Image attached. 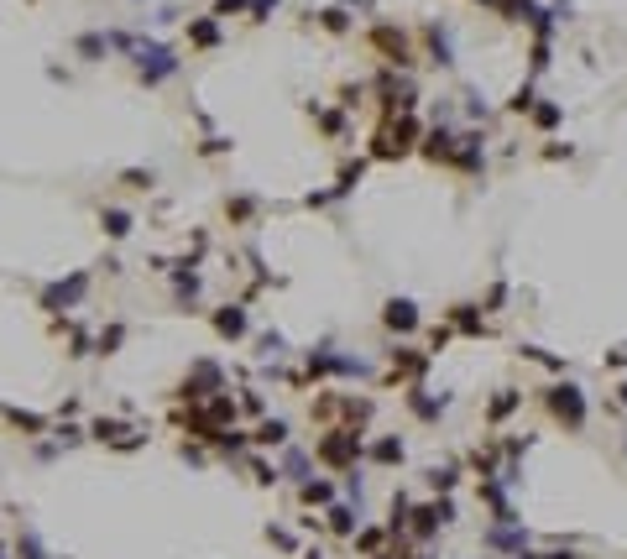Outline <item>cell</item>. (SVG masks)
Instances as JSON below:
<instances>
[{"instance_id":"cell-1","label":"cell","mask_w":627,"mask_h":559,"mask_svg":"<svg viewBox=\"0 0 627 559\" xmlns=\"http://www.w3.org/2000/svg\"><path fill=\"white\" fill-rule=\"evenodd\" d=\"M355 455H361V434H350V428H335V434L319 439V460L335 465V471H350Z\"/></svg>"},{"instance_id":"cell-2","label":"cell","mask_w":627,"mask_h":559,"mask_svg":"<svg viewBox=\"0 0 627 559\" xmlns=\"http://www.w3.org/2000/svg\"><path fill=\"white\" fill-rule=\"evenodd\" d=\"M549 413L559 418V424H570V428H580L586 424V397H580V387H554V392H549Z\"/></svg>"},{"instance_id":"cell-3","label":"cell","mask_w":627,"mask_h":559,"mask_svg":"<svg viewBox=\"0 0 627 559\" xmlns=\"http://www.w3.org/2000/svg\"><path fill=\"white\" fill-rule=\"evenodd\" d=\"M413 518H418V523H413V533H418V538H429L434 528H444V523L455 518V507H450V502H429V507H418Z\"/></svg>"},{"instance_id":"cell-4","label":"cell","mask_w":627,"mask_h":559,"mask_svg":"<svg viewBox=\"0 0 627 559\" xmlns=\"http://www.w3.org/2000/svg\"><path fill=\"white\" fill-rule=\"evenodd\" d=\"M382 324H387V330H397V334H408V330L418 324V309L408 303V298H392L387 309H382Z\"/></svg>"},{"instance_id":"cell-5","label":"cell","mask_w":627,"mask_h":559,"mask_svg":"<svg viewBox=\"0 0 627 559\" xmlns=\"http://www.w3.org/2000/svg\"><path fill=\"white\" fill-rule=\"evenodd\" d=\"M214 330L230 334V340H236V334H246V309H241V303H225V309L214 314Z\"/></svg>"},{"instance_id":"cell-6","label":"cell","mask_w":627,"mask_h":559,"mask_svg":"<svg viewBox=\"0 0 627 559\" xmlns=\"http://www.w3.org/2000/svg\"><path fill=\"white\" fill-rule=\"evenodd\" d=\"M251 439H256V444H283L288 439V424H283V418H261Z\"/></svg>"},{"instance_id":"cell-7","label":"cell","mask_w":627,"mask_h":559,"mask_svg":"<svg viewBox=\"0 0 627 559\" xmlns=\"http://www.w3.org/2000/svg\"><path fill=\"white\" fill-rule=\"evenodd\" d=\"M377 48H387L392 63H408V42H402V32H392V26H382V32H377Z\"/></svg>"},{"instance_id":"cell-8","label":"cell","mask_w":627,"mask_h":559,"mask_svg":"<svg viewBox=\"0 0 627 559\" xmlns=\"http://www.w3.org/2000/svg\"><path fill=\"white\" fill-rule=\"evenodd\" d=\"M418 371H424V356H413V350H392V377H418Z\"/></svg>"},{"instance_id":"cell-9","label":"cell","mask_w":627,"mask_h":559,"mask_svg":"<svg viewBox=\"0 0 627 559\" xmlns=\"http://www.w3.org/2000/svg\"><path fill=\"white\" fill-rule=\"evenodd\" d=\"M79 293H84V277H68V287H53V293L42 298V303H48V309H58V303H73Z\"/></svg>"},{"instance_id":"cell-10","label":"cell","mask_w":627,"mask_h":559,"mask_svg":"<svg viewBox=\"0 0 627 559\" xmlns=\"http://www.w3.org/2000/svg\"><path fill=\"white\" fill-rule=\"evenodd\" d=\"M100 225L120 240V236H131V214H126V209H105V214H100Z\"/></svg>"},{"instance_id":"cell-11","label":"cell","mask_w":627,"mask_h":559,"mask_svg":"<svg viewBox=\"0 0 627 559\" xmlns=\"http://www.w3.org/2000/svg\"><path fill=\"white\" fill-rule=\"evenodd\" d=\"M189 42H199V48H214V42H220V26H214V21H194V26H189Z\"/></svg>"},{"instance_id":"cell-12","label":"cell","mask_w":627,"mask_h":559,"mask_svg":"<svg viewBox=\"0 0 627 559\" xmlns=\"http://www.w3.org/2000/svg\"><path fill=\"white\" fill-rule=\"evenodd\" d=\"M6 418H11L16 428H32V434H42V428H48V418H37V413H21V408H6Z\"/></svg>"},{"instance_id":"cell-13","label":"cell","mask_w":627,"mask_h":559,"mask_svg":"<svg viewBox=\"0 0 627 559\" xmlns=\"http://www.w3.org/2000/svg\"><path fill=\"white\" fill-rule=\"evenodd\" d=\"M455 476H460L455 465H434V471H429V486H434V491H450V486H455Z\"/></svg>"},{"instance_id":"cell-14","label":"cell","mask_w":627,"mask_h":559,"mask_svg":"<svg viewBox=\"0 0 627 559\" xmlns=\"http://www.w3.org/2000/svg\"><path fill=\"white\" fill-rule=\"evenodd\" d=\"M371 455H377L382 465H397L402 460V439H377V450H371Z\"/></svg>"},{"instance_id":"cell-15","label":"cell","mask_w":627,"mask_h":559,"mask_svg":"<svg viewBox=\"0 0 627 559\" xmlns=\"http://www.w3.org/2000/svg\"><path fill=\"white\" fill-rule=\"evenodd\" d=\"M330 497H335L330 481H303V502H330Z\"/></svg>"},{"instance_id":"cell-16","label":"cell","mask_w":627,"mask_h":559,"mask_svg":"<svg viewBox=\"0 0 627 559\" xmlns=\"http://www.w3.org/2000/svg\"><path fill=\"white\" fill-rule=\"evenodd\" d=\"M330 528H335V533H350V528H355L350 507H330Z\"/></svg>"},{"instance_id":"cell-17","label":"cell","mask_w":627,"mask_h":559,"mask_svg":"<svg viewBox=\"0 0 627 559\" xmlns=\"http://www.w3.org/2000/svg\"><path fill=\"white\" fill-rule=\"evenodd\" d=\"M455 324H460V330H465V334H481V330H486V324H481V319H476V314H471V309H455Z\"/></svg>"},{"instance_id":"cell-18","label":"cell","mask_w":627,"mask_h":559,"mask_svg":"<svg viewBox=\"0 0 627 559\" xmlns=\"http://www.w3.org/2000/svg\"><path fill=\"white\" fill-rule=\"evenodd\" d=\"M79 53H84V58H100V53H105V37H95V32L79 37Z\"/></svg>"},{"instance_id":"cell-19","label":"cell","mask_w":627,"mask_h":559,"mask_svg":"<svg viewBox=\"0 0 627 559\" xmlns=\"http://www.w3.org/2000/svg\"><path fill=\"white\" fill-rule=\"evenodd\" d=\"M429 42H434V53H439V63H450V37L439 32V26H429Z\"/></svg>"},{"instance_id":"cell-20","label":"cell","mask_w":627,"mask_h":559,"mask_svg":"<svg viewBox=\"0 0 627 559\" xmlns=\"http://www.w3.org/2000/svg\"><path fill=\"white\" fill-rule=\"evenodd\" d=\"M355 549H361V554H377V549H382V533H377V528H366V533L355 538Z\"/></svg>"},{"instance_id":"cell-21","label":"cell","mask_w":627,"mask_h":559,"mask_svg":"<svg viewBox=\"0 0 627 559\" xmlns=\"http://www.w3.org/2000/svg\"><path fill=\"white\" fill-rule=\"evenodd\" d=\"M512 408H518V392H502V397H497V403H492V418H507V413H512Z\"/></svg>"},{"instance_id":"cell-22","label":"cell","mask_w":627,"mask_h":559,"mask_svg":"<svg viewBox=\"0 0 627 559\" xmlns=\"http://www.w3.org/2000/svg\"><path fill=\"white\" fill-rule=\"evenodd\" d=\"M246 6H251V0H214V11H220V16H230V11H246Z\"/></svg>"},{"instance_id":"cell-23","label":"cell","mask_w":627,"mask_h":559,"mask_svg":"<svg viewBox=\"0 0 627 559\" xmlns=\"http://www.w3.org/2000/svg\"><path fill=\"white\" fill-rule=\"evenodd\" d=\"M324 26H330V32H345V11H324Z\"/></svg>"},{"instance_id":"cell-24","label":"cell","mask_w":627,"mask_h":559,"mask_svg":"<svg viewBox=\"0 0 627 559\" xmlns=\"http://www.w3.org/2000/svg\"><path fill=\"white\" fill-rule=\"evenodd\" d=\"M544 559H575V554H570V549H554V554H544Z\"/></svg>"},{"instance_id":"cell-25","label":"cell","mask_w":627,"mask_h":559,"mask_svg":"<svg viewBox=\"0 0 627 559\" xmlns=\"http://www.w3.org/2000/svg\"><path fill=\"white\" fill-rule=\"evenodd\" d=\"M622 403H627V381H622Z\"/></svg>"},{"instance_id":"cell-26","label":"cell","mask_w":627,"mask_h":559,"mask_svg":"<svg viewBox=\"0 0 627 559\" xmlns=\"http://www.w3.org/2000/svg\"><path fill=\"white\" fill-rule=\"evenodd\" d=\"M418 559H429V554H418Z\"/></svg>"}]
</instances>
